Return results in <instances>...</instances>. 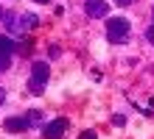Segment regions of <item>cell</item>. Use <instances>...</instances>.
I'll return each mask as SVG.
<instances>
[{
  "label": "cell",
  "instance_id": "6da1fadb",
  "mask_svg": "<svg viewBox=\"0 0 154 139\" xmlns=\"http://www.w3.org/2000/svg\"><path fill=\"white\" fill-rule=\"evenodd\" d=\"M48 75H51L48 61H34V67H31V81H28L31 95H42L45 83H48Z\"/></svg>",
  "mask_w": 154,
  "mask_h": 139
},
{
  "label": "cell",
  "instance_id": "7a4b0ae2",
  "mask_svg": "<svg viewBox=\"0 0 154 139\" xmlns=\"http://www.w3.org/2000/svg\"><path fill=\"white\" fill-rule=\"evenodd\" d=\"M126 33H129V20H123V17L106 20V36H109V42H126Z\"/></svg>",
  "mask_w": 154,
  "mask_h": 139
},
{
  "label": "cell",
  "instance_id": "3957f363",
  "mask_svg": "<svg viewBox=\"0 0 154 139\" xmlns=\"http://www.w3.org/2000/svg\"><path fill=\"white\" fill-rule=\"evenodd\" d=\"M67 131V120H53L51 125H45V131H42V136L45 139H62V134Z\"/></svg>",
  "mask_w": 154,
  "mask_h": 139
},
{
  "label": "cell",
  "instance_id": "277c9868",
  "mask_svg": "<svg viewBox=\"0 0 154 139\" xmlns=\"http://www.w3.org/2000/svg\"><path fill=\"white\" fill-rule=\"evenodd\" d=\"M84 8H87L90 17H106V11H109V6H106L104 0H87Z\"/></svg>",
  "mask_w": 154,
  "mask_h": 139
},
{
  "label": "cell",
  "instance_id": "5b68a950",
  "mask_svg": "<svg viewBox=\"0 0 154 139\" xmlns=\"http://www.w3.org/2000/svg\"><path fill=\"white\" fill-rule=\"evenodd\" d=\"M25 128H28L25 117H8L6 120V131H25Z\"/></svg>",
  "mask_w": 154,
  "mask_h": 139
},
{
  "label": "cell",
  "instance_id": "8992f818",
  "mask_svg": "<svg viewBox=\"0 0 154 139\" xmlns=\"http://www.w3.org/2000/svg\"><path fill=\"white\" fill-rule=\"evenodd\" d=\"M11 50V39H6V36H0V53H8Z\"/></svg>",
  "mask_w": 154,
  "mask_h": 139
},
{
  "label": "cell",
  "instance_id": "52a82bcc",
  "mask_svg": "<svg viewBox=\"0 0 154 139\" xmlns=\"http://www.w3.org/2000/svg\"><path fill=\"white\" fill-rule=\"evenodd\" d=\"M79 139H98V134H95V131H81Z\"/></svg>",
  "mask_w": 154,
  "mask_h": 139
},
{
  "label": "cell",
  "instance_id": "ba28073f",
  "mask_svg": "<svg viewBox=\"0 0 154 139\" xmlns=\"http://www.w3.org/2000/svg\"><path fill=\"white\" fill-rule=\"evenodd\" d=\"M112 3H118V6H129L132 0H112Z\"/></svg>",
  "mask_w": 154,
  "mask_h": 139
},
{
  "label": "cell",
  "instance_id": "9c48e42d",
  "mask_svg": "<svg viewBox=\"0 0 154 139\" xmlns=\"http://www.w3.org/2000/svg\"><path fill=\"white\" fill-rule=\"evenodd\" d=\"M3 100H6V89L0 86V106H3Z\"/></svg>",
  "mask_w": 154,
  "mask_h": 139
},
{
  "label": "cell",
  "instance_id": "30bf717a",
  "mask_svg": "<svg viewBox=\"0 0 154 139\" xmlns=\"http://www.w3.org/2000/svg\"><path fill=\"white\" fill-rule=\"evenodd\" d=\"M146 36H149V42H154V28H151V31H149Z\"/></svg>",
  "mask_w": 154,
  "mask_h": 139
},
{
  "label": "cell",
  "instance_id": "8fae6325",
  "mask_svg": "<svg viewBox=\"0 0 154 139\" xmlns=\"http://www.w3.org/2000/svg\"><path fill=\"white\" fill-rule=\"evenodd\" d=\"M34 3H51V0H34Z\"/></svg>",
  "mask_w": 154,
  "mask_h": 139
}]
</instances>
